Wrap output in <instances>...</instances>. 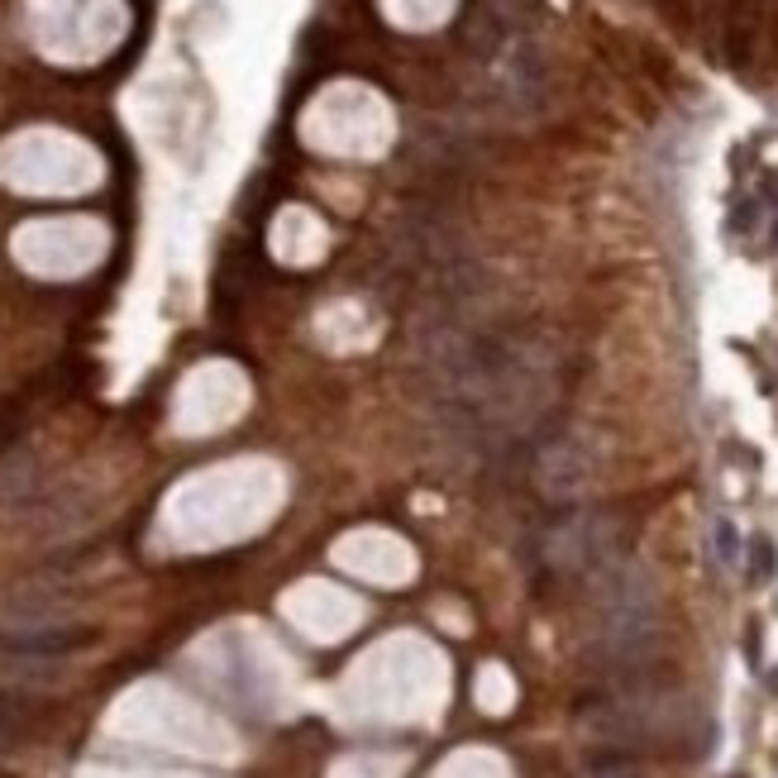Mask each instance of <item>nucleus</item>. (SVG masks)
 <instances>
[{"label": "nucleus", "mask_w": 778, "mask_h": 778, "mask_svg": "<svg viewBox=\"0 0 778 778\" xmlns=\"http://www.w3.org/2000/svg\"><path fill=\"white\" fill-rule=\"evenodd\" d=\"M597 636H592V659L606 674L636 678L650 664L654 645H659V597L654 583L640 564L612 559L606 569H597Z\"/></svg>", "instance_id": "1"}, {"label": "nucleus", "mask_w": 778, "mask_h": 778, "mask_svg": "<svg viewBox=\"0 0 778 778\" xmlns=\"http://www.w3.org/2000/svg\"><path fill=\"white\" fill-rule=\"evenodd\" d=\"M583 721L602 745L622 750V755L626 750L688 745V731L707 727V721H697V711L683 702L674 688H659V683H645V678L583 702Z\"/></svg>", "instance_id": "2"}, {"label": "nucleus", "mask_w": 778, "mask_h": 778, "mask_svg": "<svg viewBox=\"0 0 778 778\" xmlns=\"http://www.w3.org/2000/svg\"><path fill=\"white\" fill-rule=\"evenodd\" d=\"M616 521L602 511H564V516L545 521L531 535V564L539 573L569 578V573H597L616 559Z\"/></svg>", "instance_id": "3"}, {"label": "nucleus", "mask_w": 778, "mask_h": 778, "mask_svg": "<svg viewBox=\"0 0 778 778\" xmlns=\"http://www.w3.org/2000/svg\"><path fill=\"white\" fill-rule=\"evenodd\" d=\"M535 487L549 497V502H578L592 483V454L578 440H564L554 434L535 450Z\"/></svg>", "instance_id": "4"}, {"label": "nucleus", "mask_w": 778, "mask_h": 778, "mask_svg": "<svg viewBox=\"0 0 778 778\" xmlns=\"http://www.w3.org/2000/svg\"><path fill=\"white\" fill-rule=\"evenodd\" d=\"M96 645V626L82 622H44V626H5L0 630V654L10 659H62Z\"/></svg>", "instance_id": "5"}, {"label": "nucleus", "mask_w": 778, "mask_h": 778, "mask_svg": "<svg viewBox=\"0 0 778 778\" xmlns=\"http://www.w3.org/2000/svg\"><path fill=\"white\" fill-rule=\"evenodd\" d=\"M38 721H44V707L34 702V697H24V693H10V688H0V741H24Z\"/></svg>", "instance_id": "6"}, {"label": "nucleus", "mask_w": 778, "mask_h": 778, "mask_svg": "<svg viewBox=\"0 0 778 778\" xmlns=\"http://www.w3.org/2000/svg\"><path fill=\"white\" fill-rule=\"evenodd\" d=\"M583 778H645V774H640V764L630 759V755H622V750H612V755L588 759Z\"/></svg>", "instance_id": "7"}, {"label": "nucleus", "mask_w": 778, "mask_h": 778, "mask_svg": "<svg viewBox=\"0 0 778 778\" xmlns=\"http://www.w3.org/2000/svg\"><path fill=\"white\" fill-rule=\"evenodd\" d=\"M711 549H717L721 569H735V564H741V531H735V521L721 516L717 525H711Z\"/></svg>", "instance_id": "8"}, {"label": "nucleus", "mask_w": 778, "mask_h": 778, "mask_svg": "<svg viewBox=\"0 0 778 778\" xmlns=\"http://www.w3.org/2000/svg\"><path fill=\"white\" fill-rule=\"evenodd\" d=\"M774 569H778V549H774V539L759 535L755 545H750V583H769Z\"/></svg>", "instance_id": "9"}, {"label": "nucleus", "mask_w": 778, "mask_h": 778, "mask_svg": "<svg viewBox=\"0 0 778 778\" xmlns=\"http://www.w3.org/2000/svg\"><path fill=\"white\" fill-rule=\"evenodd\" d=\"M20 426H24V416H20V406H0V454L10 450V444L20 440Z\"/></svg>", "instance_id": "10"}, {"label": "nucleus", "mask_w": 778, "mask_h": 778, "mask_svg": "<svg viewBox=\"0 0 778 778\" xmlns=\"http://www.w3.org/2000/svg\"><path fill=\"white\" fill-rule=\"evenodd\" d=\"M769 196H774V201H778V182H774V187H769ZM769 240H774V248H778V206H774V230H769Z\"/></svg>", "instance_id": "11"}, {"label": "nucleus", "mask_w": 778, "mask_h": 778, "mask_svg": "<svg viewBox=\"0 0 778 778\" xmlns=\"http://www.w3.org/2000/svg\"><path fill=\"white\" fill-rule=\"evenodd\" d=\"M0 778H10V774H5V769H0Z\"/></svg>", "instance_id": "12"}]
</instances>
